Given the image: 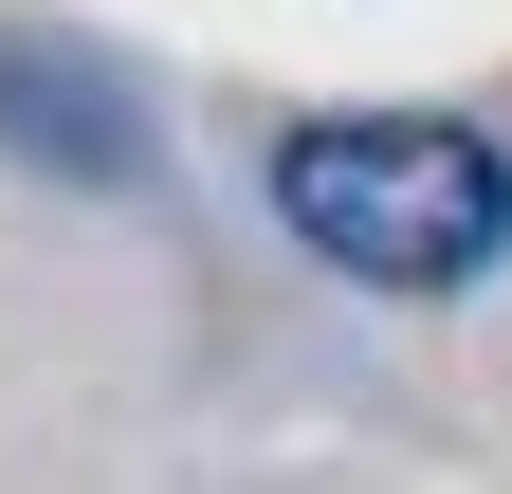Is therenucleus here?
<instances>
[{
    "label": "nucleus",
    "instance_id": "1",
    "mask_svg": "<svg viewBox=\"0 0 512 494\" xmlns=\"http://www.w3.org/2000/svg\"><path fill=\"white\" fill-rule=\"evenodd\" d=\"M275 220L366 293H458L512 257V165L458 110H311L275 147Z\"/></svg>",
    "mask_w": 512,
    "mask_h": 494
},
{
    "label": "nucleus",
    "instance_id": "2",
    "mask_svg": "<svg viewBox=\"0 0 512 494\" xmlns=\"http://www.w3.org/2000/svg\"><path fill=\"white\" fill-rule=\"evenodd\" d=\"M0 110H19L37 147H74V165H128V129H110V92H37V74H0Z\"/></svg>",
    "mask_w": 512,
    "mask_h": 494
}]
</instances>
